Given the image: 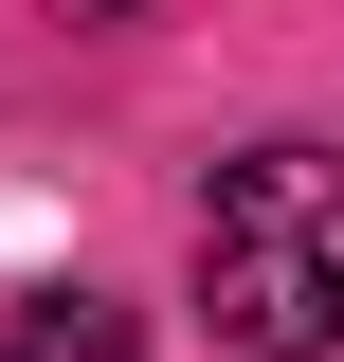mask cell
<instances>
[{
	"label": "cell",
	"instance_id": "cell-1",
	"mask_svg": "<svg viewBox=\"0 0 344 362\" xmlns=\"http://www.w3.org/2000/svg\"><path fill=\"white\" fill-rule=\"evenodd\" d=\"M200 326L236 362H326L344 344V145H254L200 199Z\"/></svg>",
	"mask_w": 344,
	"mask_h": 362
},
{
	"label": "cell",
	"instance_id": "cell-2",
	"mask_svg": "<svg viewBox=\"0 0 344 362\" xmlns=\"http://www.w3.org/2000/svg\"><path fill=\"white\" fill-rule=\"evenodd\" d=\"M0 362H145V326L109 308V290H37V308L0 326Z\"/></svg>",
	"mask_w": 344,
	"mask_h": 362
}]
</instances>
